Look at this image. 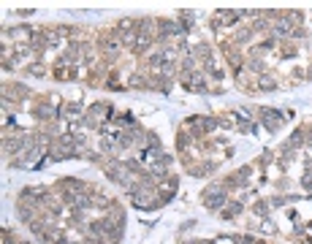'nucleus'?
Returning <instances> with one entry per match:
<instances>
[{
    "label": "nucleus",
    "instance_id": "1",
    "mask_svg": "<svg viewBox=\"0 0 312 244\" xmlns=\"http://www.w3.org/2000/svg\"><path fill=\"white\" fill-rule=\"evenodd\" d=\"M82 122H84V128L98 130L101 133L103 125L114 122V109H111V103H92V106L84 109V119Z\"/></svg>",
    "mask_w": 312,
    "mask_h": 244
},
{
    "label": "nucleus",
    "instance_id": "2",
    "mask_svg": "<svg viewBox=\"0 0 312 244\" xmlns=\"http://www.w3.org/2000/svg\"><path fill=\"white\" fill-rule=\"evenodd\" d=\"M201 201L206 209H212V212H220L225 204H228V190H225L223 185H209L206 190L201 193Z\"/></svg>",
    "mask_w": 312,
    "mask_h": 244
},
{
    "label": "nucleus",
    "instance_id": "3",
    "mask_svg": "<svg viewBox=\"0 0 312 244\" xmlns=\"http://www.w3.org/2000/svg\"><path fill=\"white\" fill-rule=\"evenodd\" d=\"M30 98V90L20 82H8L3 84V109H11V106H20L22 100Z\"/></svg>",
    "mask_w": 312,
    "mask_h": 244
},
{
    "label": "nucleus",
    "instance_id": "4",
    "mask_svg": "<svg viewBox=\"0 0 312 244\" xmlns=\"http://www.w3.org/2000/svg\"><path fill=\"white\" fill-rule=\"evenodd\" d=\"M261 119V125L269 130V133H277V130L282 128V122H285L288 117L282 114V111H277V109H258V114H255Z\"/></svg>",
    "mask_w": 312,
    "mask_h": 244
},
{
    "label": "nucleus",
    "instance_id": "5",
    "mask_svg": "<svg viewBox=\"0 0 312 244\" xmlns=\"http://www.w3.org/2000/svg\"><path fill=\"white\" fill-rule=\"evenodd\" d=\"M177 187H179V176H174V174L158 179V204H168V201H171L174 193H177Z\"/></svg>",
    "mask_w": 312,
    "mask_h": 244
},
{
    "label": "nucleus",
    "instance_id": "6",
    "mask_svg": "<svg viewBox=\"0 0 312 244\" xmlns=\"http://www.w3.org/2000/svg\"><path fill=\"white\" fill-rule=\"evenodd\" d=\"M60 117L68 119V122H82V119H84V106H82L79 100H63Z\"/></svg>",
    "mask_w": 312,
    "mask_h": 244
},
{
    "label": "nucleus",
    "instance_id": "7",
    "mask_svg": "<svg viewBox=\"0 0 312 244\" xmlns=\"http://www.w3.org/2000/svg\"><path fill=\"white\" fill-rule=\"evenodd\" d=\"M242 212H244V204H242V201H228V204L220 209V217H223V220H233V217H239Z\"/></svg>",
    "mask_w": 312,
    "mask_h": 244
},
{
    "label": "nucleus",
    "instance_id": "8",
    "mask_svg": "<svg viewBox=\"0 0 312 244\" xmlns=\"http://www.w3.org/2000/svg\"><path fill=\"white\" fill-rule=\"evenodd\" d=\"M255 87H258V92H271L277 90V79L269 73H261V76H255Z\"/></svg>",
    "mask_w": 312,
    "mask_h": 244
},
{
    "label": "nucleus",
    "instance_id": "9",
    "mask_svg": "<svg viewBox=\"0 0 312 244\" xmlns=\"http://www.w3.org/2000/svg\"><path fill=\"white\" fill-rule=\"evenodd\" d=\"M285 147H290L293 152H296V149H301V147H307V130H304V128L293 130V136L288 138V144H285Z\"/></svg>",
    "mask_w": 312,
    "mask_h": 244
},
{
    "label": "nucleus",
    "instance_id": "10",
    "mask_svg": "<svg viewBox=\"0 0 312 244\" xmlns=\"http://www.w3.org/2000/svg\"><path fill=\"white\" fill-rule=\"evenodd\" d=\"M236 84H239V90H244V92H250V95H255L258 92V87H255V79L252 76H247V73H236Z\"/></svg>",
    "mask_w": 312,
    "mask_h": 244
},
{
    "label": "nucleus",
    "instance_id": "11",
    "mask_svg": "<svg viewBox=\"0 0 312 244\" xmlns=\"http://www.w3.org/2000/svg\"><path fill=\"white\" fill-rule=\"evenodd\" d=\"M296 44H293L290 38H285V41H280V57H296Z\"/></svg>",
    "mask_w": 312,
    "mask_h": 244
},
{
    "label": "nucleus",
    "instance_id": "12",
    "mask_svg": "<svg viewBox=\"0 0 312 244\" xmlns=\"http://www.w3.org/2000/svg\"><path fill=\"white\" fill-rule=\"evenodd\" d=\"M252 212L258 214V217H266V220H269V214H271V204H269V201H255V204H252Z\"/></svg>",
    "mask_w": 312,
    "mask_h": 244
},
{
    "label": "nucleus",
    "instance_id": "13",
    "mask_svg": "<svg viewBox=\"0 0 312 244\" xmlns=\"http://www.w3.org/2000/svg\"><path fill=\"white\" fill-rule=\"evenodd\" d=\"M27 73L35 76V79H41V76H46V65L44 63H33V65H27Z\"/></svg>",
    "mask_w": 312,
    "mask_h": 244
},
{
    "label": "nucleus",
    "instance_id": "14",
    "mask_svg": "<svg viewBox=\"0 0 312 244\" xmlns=\"http://www.w3.org/2000/svg\"><path fill=\"white\" fill-rule=\"evenodd\" d=\"M3 244H16V239L11 236V233H6V231H3Z\"/></svg>",
    "mask_w": 312,
    "mask_h": 244
}]
</instances>
